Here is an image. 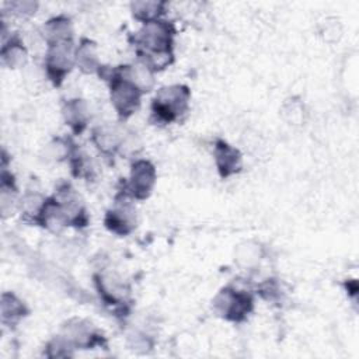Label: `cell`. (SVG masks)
<instances>
[{"label":"cell","mask_w":359,"mask_h":359,"mask_svg":"<svg viewBox=\"0 0 359 359\" xmlns=\"http://www.w3.org/2000/svg\"><path fill=\"white\" fill-rule=\"evenodd\" d=\"M93 285L101 303L119 318L130 313L133 297L132 286L121 273L109 268H100L93 273Z\"/></svg>","instance_id":"obj_4"},{"label":"cell","mask_w":359,"mask_h":359,"mask_svg":"<svg viewBox=\"0 0 359 359\" xmlns=\"http://www.w3.org/2000/svg\"><path fill=\"white\" fill-rule=\"evenodd\" d=\"M254 290L238 287L233 283L223 286L212 299L215 314L226 323L243 324L255 310Z\"/></svg>","instance_id":"obj_5"},{"label":"cell","mask_w":359,"mask_h":359,"mask_svg":"<svg viewBox=\"0 0 359 359\" xmlns=\"http://www.w3.org/2000/svg\"><path fill=\"white\" fill-rule=\"evenodd\" d=\"M52 198L67 226L76 230H83L90 224V213L83 196L69 181H60L53 192Z\"/></svg>","instance_id":"obj_6"},{"label":"cell","mask_w":359,"mask_h":359,"mask_svg":"<svg viewBox=\"0 0 359 359\" xmlns=\"http://www.w3.org/2000/svg\"><path fill=\"white\" fill-rule=\"evenodd\" d=\"M74 62L76 69L83 74H98L102 63L98 56V45L94 39L81 36L76 43L74 50Z\"/></svg>","instance_id":"obj_18"},{"label":"cell","mask_w":359,"mask_h":359,"mask_svg":"<svg viewBox=\"0 0 359 359\" xmlns=\"http://www.w3.org/2000/svg\"><path fill=\"white\" fill-rule=\"evenodd\" d=\"M102 222L104 227L118 237H128L137 229L139 215L135 201L122 188L115 194Z\"/></svg>","instance_id":"obj_8"},{"label":"cell","mask_w":359,"mask_h":359,"mask_svg":"<svg viewBox=\"0 0 359 359\" xmlns=\"http://www.w3.org/2000/svg\"><path fill=\"white\" fill-rule=\"evenodd\" d=\"M175 22L167 17L142 24L132 35L135 59L144 63L156 74L175 62Z\"/></svg>","instance_id":"obj_1"},{"label":"cell","mask_w":359,"mask_h":359,"mask_svg":"<svg viewBox=\"0 0 359 359\" xmlns=\"http://www.w3.org/2000/svg\"><path fill=\"white\" fill-rule=\"evenodd\" d=\"M76 41H65L45 46L42 62L43 76L53 87H60L73 69H76Z\"/></svg>","instance_id":"obj_7"},{"label":"cell","mask_w":359,"mask_h":359,"mask_svg":"<svg viewBox=\"0 0 359 359\" xmlns=\"http://www.w3.org/2000/svg\"><path fill=\"white\" fill-rule=\"evenodd\" d=\"M38 34L45 46L65 41H74L73 20L67 14L52 15L39 27Z\"/></svg>","instance_id":"obj_16"},{"label":"cell","mask_w":359,"mask_h":359,"mask_svg":"<svg viewBox=\"0 0 359 359\" xmlns=\"http://www.w3.org/2000/svg\"><path fill=\"white\" fill-rule=\"evenodd\" d=\"M48 195L42 194L38 189H25L21 194L20 205H18V213L21 216V220L27 224L36 226L38 220L41 217V213L46 205Z\"/></svg>","instance_id":"obj_19"},{"label":"cell","mask_w":359,"mask_h":359,"mask_svg":"<svg viewBox=\"0 0 359 359\" xmlns=\"http://www.w3.org/2000/svg\"><path fill=\"white\" fill-rule=\"evenodd\" d=\"M107 83L111 105L121 122L132 118L142 107L143 91L129 79L125 63L116 66L102 65L98 74Z\"/></svg>","instance_id":"obj_2"},{"label":"cell","mask_w":359,"mask_h":359,"mask_svg":"<svg viewBox=\"0 0 359 359\" xmlns=\"http://www.w3.org/2000/svg\"><path fill=\"white\" fill-rule=\"evenodd\" d=\"M252 290L255 296H259L262 300L275 306H280L286 299V293L283 292L282 283L278 278H266L259 282Z\"/></svg>","instance_id":"obj_26"},{"label":"cell","mask_w":359,"mask_h":359,"mask_svg":"<svg viewBox=\"0 0 359 359\" xmlns=\"http://www.w3.org/2000/svg\"><path fill=\"white\" fill-rule=\"evenodd\" d=\"M20 189L17 180L8 167H1L0 175V212L3 219L11 217L18 212L20 205Z\"/></svg>","instance_id":"obj_17"},{"label":"cell","mask_w":359,"mask_h":359,"mask_svg":"<svg viewBox=\"0 0 359 359\" xmlns=\"http://www.w3.org/2000/svg\"><path fill=\"white\" fill-rule=\"evenodd\" d=\"M28 46L25 45V41L18 31H11L1 38L0 60L4 67L10 70L25 67L28 63Z\"/></svg>","instance_id":"obj_14"},{"label":"cell","mask_w":359,"mask_h":359,"mask_svg":"<svg viewBox=\"0 0 359 359\" xmlns=\"http://www.w3.org/2000/svg\"><path fill=\"white\" fill-rule=\"evenodd\" d=\"M29 314H31L29 306L15 292L6 290L1 293L0 321L6 330L8 331L15 330Z\"/></svg>","instance_id":"obj_15"},{"label":"cell","mask_w":359,"mask_h":359,"mask_svg":"<svg viewBox=\"0 0 359 359\" xmlns=\"http://www.w3.org/2000/svg\"><path fill=\"white\" fill-rule=\"evenodd\" d=\"M324 22L325 24H323L321 29H320V34L323 35L324 41H327V42L338 41L342 35L341 21L338 18H331V20H327Z\"/></svg>","instance_id":"obj_30"},{"label":"cell","mask_w":359,"mask_h":359,"mask_svg":"<svg viewBox=\"0 0 359 359\" xmlns=\"http://www.w3.org/2000/svg\"><path fill=\"white\" fill-rule=\"evenodd\" d=\"M76 349L57 332L53 335L43 346V356L55 359V358H73Z\"/></svg>","instance_id":"obj_28"},{"label":"cell","mask_w":359,"mask_h":359,"mask_svg":"<svg viewBox=\"0 0 359 359\" xmlns=\"http://www.w3.org/2000/svg\"><path fill=\"white\" fill-rule=\"evenodd\" d=\"M167 10L168 3L165 0H133L129 3L130 15L140 25L164 18Z\"/></svg>","instance_id":"obj_20"},{"label":"cell","mask_w":359,"mask_h":359,"mask_svg":"<svg viewBox=\"0 0 359 359\" xmlns=\"http://www.w3.org/2000/svg\"><path fill=\"white\" fill-rule=\"evenodd\" d=\"M264 258L265 247L257 240H244L234 248V262L241 269H255Z\"/></svg>","instance_id":"obj_22"},{"label":"cell","mask_w":359,"mask_h":359,"mask_svg":"<svg viewBox=\"0 0 359 359\" xmlns=\"http://www.w3.org/2000/svg\"><path fill=\"white\" fill-rule=\"evenodd\" d=\"M125 70L129 79L143 91L144 95L154 90L156 73L151 69H149L144 63L135 59L130 63H125Z\"/></svg>","instance_id":"obj_24"},{"label":"cell","mask_w":359,"mask_h":359,"mask_svg":"<svg viewBox=\"0 0 359 359\" xmlns=\"http://www.w3.org/2000/svg\"><path fill=\"white\" fill-rule=\"evenodd\" d=\"M59 334L77 349H97L107 348L108 342L101 330H98L90 320L81 317H70L59 330Z\"/></svg>","instance_id":"obj_10"},{"label":"cell","mask_w":359,"mask_h":359,"mask_svg":"<svg viewBox=\"0 0 359 359\" xmlns=\"http://www.w3.org/2000/svg\"><path fill=\"white\" fill-rule=\"evenodd\" d=\"M212 156L217 175L222 180H229L243 171V154L227 140L216 137L212 143Z\"/></svg>","instance_id":"obj_12"},{"label":"cell","mask_w":359,"mask_h":359,"mask_svg":"<svg viewBox=\"0 0 359 359\" xmlns=\"http://www.w3.org/2000/svg\"><path fill=\"white\" fill-rule=\"evenodd\" d=\"M60 114L65 125L73 136L84 133L91 121V109L88 102L81 97H72L62 102Z\"/></svg>","instance_id":"obj_13"},{"label":"cell","mask_w":359,"mask_h":359,"mask_svg":"<svg viewBox=\"0 0 359 359\" xmlns=\"http://www.w3.org/2000/svg\"><path fill=\"white\" fill-rule=\"evenodd\" d=\"M128 344L133 351L142 349L146 352L147 349L154 346V337L150 331L144 328H132L128 332Z\"/></svg>","instance_id":"obj_29"},{"label":"cell","mask_w":359,"mask_h":359,"mask_svg":"<svg viewBox=\"0 0 359 359\" xmlns=\"http://www.w3.org/2000/svg\"><path fill=\"white\" fill-rule=\"evenodd\" d=\"M67 164L70 167L72 174L76 178L90 181L94 177V167L91 164V160L80 147L77 149V151L73 154V157L70 158V161Z\"/></svg>","instance_id":"obj_27"},{"label":"cell","mask_w":359,"mask_h":359,"mask_svg":"<svg viewBox=\"0 0 359 359\" xmlns=\"http://www.w3.org/2000/svg\"><path fill=\"white\" fill-rule=\"evenodd\" d=\"M39 3L35 0H13L1 4V18L29 20L36 14Z\"/></svg>","instance_id":"obj_25"},{"label":"cell","mask_w":359,"mask_h":359,"mask_svg":"<svg viewBox=\"0 0 359 359\" xmlns=\"http://www.w3.org/2000/svg\"><path fill=\"white\" fill-rule=\"evenodd\" d=\"M128 132L118 123L102 122L91 128L90 140L94 149L107 160H114L121 154Z\"/></svg>","instance_id":"obj_11"},{"label":"cell","mask_w":359,"mask_h":359,"mask_svg":"<svg viewBox=\"0 0 359 359\" xmlns=\"http://www.w3.org/2000/svg\"><path fill=\"white\" fill-rule=\"evenodd\" d=\"M191 97V88L184 83L158 87L150 100L151 122L160 126L182 122L189 112Z\"/></svg>","instance_id":"obj_3"},{"label":"cell","mask_w":359,"mask_h":359,"mask_svg":"<svg viewBox=\"0 0 359 359\" xmlns=\"http://www.w3.org/2000/svg\"><path fill=\"white\" fill-rule=\"evenodd\" d=\"M280 116L289 126H303L307 121V107L300 95L285 98L280 105Z\"/></svg>","instance_id":"obj_23"},{"label":"cell","mask_w":359,"mask_h":359,"mask_svg":"<svg viewBox=\"0 0 359 359\" xmlns=\"http://www.w3.org/2000/svg\"><path fill=\"white\" fill-rule=\"evenodd\" d=\"M79 147L80 146L74 142L73 135L56 136L45 144L42 156L45 161L49 163H69Z\"/></svg>","instance_id":"obj_21"},{"label":"cell","mask_w":359,"mask_h":359,"mask_svg":"<svg viewBox=\"0 0 359 359\" xmlns=\"http://www.w3.org/2000/svg\"><path fill=\"white\" fill-rule=\"evenodd\" d=\"M157 184V168L149 158H135L130 163L128 178H123L122 189L135 201L149 199Z\"/></svg>","instance_id":"obj_9"}]
</instances>
